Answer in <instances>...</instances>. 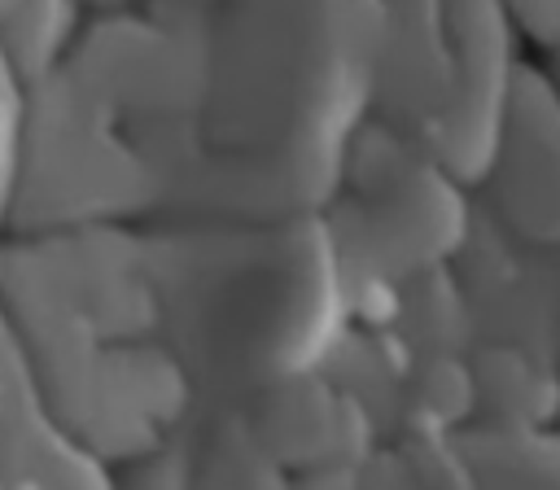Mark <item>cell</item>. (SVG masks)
Instances as JSON below:
<instances>
[{
  "instance_id": "6da1fadb",
  "label": "cell",
  "mask_w": 560,
  "mask_h": 490,
  "mask_svg": "<svg viewBox=\"0 0 560 490\" xmlns=\"http://www.w3.org/2000/svg\"><path fill=\"white\" fill-rule=\"evenodd\" d=\"M162 332L197 402L245 407L306 372L337 311V245L315 214L149 223Z\"/></svg>"
},
{
  "instance_id": "7a4b0ae2",
  "label": "cell",
  "mask_w": 560,
  "mask_h": 490,
  "mask_svg": "<svg viewBox=\"0 0 560 490\" xmlns=\"http://www.w3.org/2000/svg\"><path fill=\"white\" fill-rule=\"evenodd\" d=\"M83 4H92V9H118V4H136V0H83Z\"/></svg>"
}]
</instances>
